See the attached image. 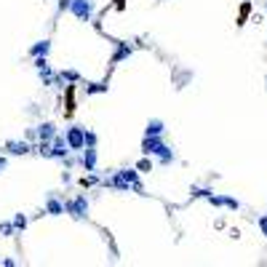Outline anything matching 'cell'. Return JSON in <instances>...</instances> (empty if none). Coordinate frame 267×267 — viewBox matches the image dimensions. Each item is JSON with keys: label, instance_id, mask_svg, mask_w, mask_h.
I'll return each instance as SVG.
<instances>
[{"label": "cell", "instance_id": "obj_1", "mask_svg": "<svg viewBox=\"0 0 267 267\" xmlns=\"http://www.w3.org/2000/svg\"><path fill=\"white\" fill-rule=\"evenodd\" d=\"M88 198L85 195H75L70 200H64V214H70L72 219H85L88 216Z\"/></svg>", "mask_w": 267, "mask_h": 267}, {"label": "cell", "instance_id": "obj_2", "mask_svg": "<svg viewBox=\"0 0 267 267\" xmlns=\"http://www.w3.org/2000/svg\"><path fill=\"white\" fill-rule=\"evenodd\" d=\"M94 0H72L70 3V14L78 19V22H91V16H94Z\"/></svg>", "mask_w": 267, "mask_h": 267}, {"label": "cell", "instance_id": "obj_3", "mask_svg": "<svg viewBox=\"0 0 267 267\" xmlns=\"http://www.w3.org/2000/svg\"><path fill=\"white\" fill-rule=\"evenodd\" d=\"M64 139H67V145H70L72 152H80L85 147V128L83 126H70L64 131Z\"/></svg>", "mask_w": 267, "mask_h": 267}, {"label": "cell", "instance_id": "obj_4", "mask_svg": "<svg viewBox=\"0 0 267 267\" xmlns=\"http://www.w3.org/2000/svg\"><path fill=\"white\" fill-rule=\"evenodd\" d=\"M118 174L131 185V193H137V195L145 193V185H142V179H139V168H137V166H134V168H120Z\"/></svg>", "mask_w": 267, "mask_h": 267}, {"label": "cell", "instance_id": "obj_5", "mask_svg": "<svg viewBox=\"0 0 267 267\" xmlns=\"http://www.w3.org/2000/svg\"><path fill=\"white\" fill-rule=\"evenodd\" d=\"M97 160H99L97 147H83V150H80L78 163L83 166V171H97Z\"/></svg>", "mask_w": 267, "mask_h": 267}, {"label": "cell", "instance_id": "obj_6", "mask_svg": "<svg viewBox=\"0 0 267 267\" xmlns=\"http://www.w3.org/2000/svg\"><path fill=\"white\" fill-rule=\"evenodd\" d=\"M206 200H208L214 208H230V211H238V208H241V200L230 198V195H208Z\"/></svg>", "mask_w": 267, "mask_h": 267}, {"label": "cell", "instance_id": "obj_7", "mask_svg": "<svg viewBox=\"0 0 267 267\" xmlns=\"http://www.w3.org/2000/svg\"><path fill=\"white\" fill-rule=\"evenodd\" d=\"M70 152L72 150H70V145H67V139L56 134V137L51 139V160H62V158L70 155Z\"/></svg>", "mask_w": 267, "mask_h": 267}, {"label": "cell", "instance_id": "obj_8", "mask_svg": "<svg viewBox=\"0 0 267 267\" xmlns=\"http://www.w3.org/2000/svg\"><path fill=\"white\" fill-rule=\"evenodd\" d=\"M166 142H163V137H147L145 134V139H142V155H158V150L163 147Z\"/></svg>", "mask_w": 267, "mask_h": 267}, {"label": "cell", "instance_id": "obj_9", "mask_svg": "<svg viewBox=\"0 0 267 267\" xmlns=\"http://www.w3.org/2000/svg\"><path fill=\"white\" fill-rule=\"evenodd\" d=\"M35 131H37V139H43V142H51L56 134H59L56 123H51V120H46V123H40V126H35Z\"/></svg>", "mask_w": 267, "mask_h": 267}, {"label": "cell", "instance_id": "obj_10", "mask_svg": "<svg viewBox=\"0 0 267 267\" xmlns=\"http://www.w3.org/2000/svg\"><path fill=\"white\" fill-rule=\"evenodd\" d=\"M30 150L32 147L27 145V142H19V139H8L6 142V152H8V155H27Z\"/></svg>", "mask_w": 267, "mask_h": 267}, {"label": "cell", "instance_id": "obj_11", "mask_svg": "<svg viewBox=\"0 0 267 267\" xmlns=\"http://www.w3.org/2000/svg\"><path fill=\"white\" fill-rule=\"evenodd\" d=\"M46 214L62 216V214H64V200H59L56 195H49V200H46Z\"/></svg>", "mask_w": 267, "mask_h": 267}, {"label": "cell", "instance_id": "obj_12", "mask_svg": "<svg viewBox=\"0 0 267 267\" xmlns=\"http://www.w3.org/2000/svg\"><path fill=\"white\" fill-rule=\"evenodd\" d=\"M78 80H80V72L78 70H62V72H56V85H62V83L75 85Z\"/></svg>", "mask_w": 267, "mask_h": 267}, {"label": "cell", "instance_id": "obj_13", "mask_svg": "<svg viewBox=\"0 0 267 267\" xmlns=\"http://www.w3.org/2000/svg\"><path fill=\"white\" fill-rule=\"evenodd\" d=\"M163 131H166V123L160 118H150L147 120V128H145L147 137H163Z\"/></svg>", "mask_w": 267, "mask_h": 267}, {"label": "cell", "instance_id": "obj_14", "mask_svg": "<svg viewBox=\"0 0 267 267\" xmlns=\"http://www.w3.org/2000/svg\"><path fill=\"white\" fill-rule=\"evenodd\" d=\"M158 163L160 166H171V163H174V160H176V152H174V147H168V145H163V147H160L158 150Z\"/></svg>", "mask_w": 267, "mask_h": 267}, {"label": "cell", "instance_id": "obj_15", "mask_svg": "<svg viewBox=\"0 0 267 267\" xmlns=\"http://www.w3.org/2000/svg\"><path fill=\"white\" fill-rule=\"evenodd\" d=\"M51 54V40L49 37H43V40H37L32 49H30V56L35 59V56H49Z\"/></svg>", "mask_w": 267, "mask_h": 267}, {"label": "cell", "instance_id": "obj_16", "mask_svg": "<svg viewBox=\"0 0 267 267\" xmlns=\"http://www.w3.org/2000/svg\"><path fill=\"white\" fill-rule=\"evenodd\" d=\"M131 54H134V46H128V43H120V46H118V51L112 54L110 64H118V62H123V59H128Z\"/></svg>", "mask_w": 267, "mask_h": 267}, {"label": "cell", "instance_id": "obj_17", "mask_svg": "<svg viewBox=\"0 0 267 267\" xmlns=\"http://www.w3.org/2000/svg\"><path fill=\"white\" fill-rule=\"evenodd\" d=\"M11 222H14V227H16V233H24V230H27V225H30V219H27L24 214H14Z\"/></svg>", "mask_w": 267, "mask_h": 267}, {"label": "cell", "instance_id": "obj_18", "mask_svg": "<svg viewBox=\"0 0 267 267\" xmlns=\"http://www.w3.org/2000/svg\"><path fill=\"white\" fill-rule=\"evenodd\" d=\"M94 185H102V179L97 176V171H88V176L80 179V187H94Z\"/></svg>", "mask_w": 267, "mask_h": 267}, {"label": "cell", "instance_id": "obj_19", "mask_svg": "<svg viewBox=\"0 0 267 267\" xmlns=\"http://www.w3.org/2000/svg\"><path fill=\"white\" fill-rule=\"evenodd\" d=\"M107 88H110L107 83H88V85H85V94H88V97H91V94H104Z\"/></svg>", "mask_w": 267, "mask_h": 267}, {"label": "cell", "instance_id": "obj_20", "mask_svg": "<svg viewBox=\"0 0 267 267\" xmlns=\"http://www.w3.org/2000/svg\"><path fill=\"white\" fill-rule=\"evenodd\" d=\"M35 150H37V155L51 158V142H43V139H40V142H37V147H35Z\"/></svg>", "mask_w": 267, "mask_h": 267}, {"label": "cell", "instance_id": "obj_21", "mask_svg": "<svg viewBox=\"0 0 267 267\" xmlns=\"http://www.w3.org/2000/svg\"><path fill=\"white\" fill-rule=\"evenodd\" d=\"M0 235H3V238H14L16 235L14 222H3V225H0Z\"/></svg>", "mask_w": 267, "mask_h": 267}, {"label": "cell", "instance_id": "obj_22", "mask_svg": "<svg viewBox=\"0 0 267 267\" xmlns=\"http://www.w3.org/2000/svg\"><path fill=\"white\" fill-rule=\"evenodd\" d=\"M190 193H193V198H208V195H214V190L211 187H193Z\"/></svg>", "mask_w": 267, "mask_h": 267}, {"label": "cell", "instance_id": "obj_23", "mask_svg": "<svg viewBox=\"0 0 267 267\" xmlns=\"http://www.w3.org/2000/svg\"><path fill=\"white\" fill-rule=\"evenodd\" d=\"M137 168H139V174H147V171H152V160H150V155H145L137 163Z\"/></svg>", "mask_w": 267, "mask_h": 267}, {"label": "cell", "instance_id": "obj_24", "mask_svg": "<svg viewBox=\"0 0 267 267\" xmlns=\"http://www.w3.org/2000/svg\"><path fill=\"white\" fill-rule=\"evenodd\" d=\"M85 147H97V134L85 128Z\"/></svg>", "mask_w": 267, "mask_h": 267}, {"label": "cell", "instance_id": "obj_25", "mask_svg": "<svg viewBox=\"0 0 267 267\" xmlns=\"http://www.w3.org/2000/svg\"><path fill=\"white\" fill-rule=\"evenodd\" d=\"M249 8H251V6H249V0H246L243 8H241V19H238V24H243V22H246V16H249Z\"/></svg>", "mask_w": 267, "mask_h": 267}, {"label": "cell", "instance_id": "obj_26", "mask_svg": "<svg viewBox=\"0 0 267 267\" xmlns=\"http://www.w3.org/2000/svg\"><path fill=\"white\" fill-rule=\"evenodd\" d=\"M259 230H262V235L267 238V214H264V216H259Z\"/></svg>", "mask_w": 267, "mask_h": 267}, {"label": "cell", "instance_id": "obj_27", "mask_svg": "<svg viewBox=\"0 0 267 267\" xmlns=\"http://www.w3.org/2000/svg\"><path fill=\"white\" fill-rule=\"evenodd\" d=\"M70 3H72V0H59V6H56V8H59V11H70Z\"/></svg>", "mask_w": 267, "mask_h": 267}, {"label": "cell", "instance_id": "obj_28", "mask_svg": "<svg viewBox=\"0 0 267 267\" xmlns=\"http://www.w3.org/2000/svg\"><path fill=\"white\" fill-rule=\"evenodd\" d=\"M62 163H64V168H72V166H75V158L67 155V158H62Z\"/></svg>", "mask_w": 267, "mask_h": 267}, {"label": "cell", "instance_id": "obj_29", "mask_svg": "<svg viewBox=\"0 0 267 267\" xmlns=\"http://www.w3.org/2000/svg\"><path fill=\"white\" fill-rule=\"evenodd\" d=\"M6 166H8V160H6L3 155H0V174H3V171H6Z\"/></svg>", "mask_w": 267, "mask_h": 267}, {"label": "cell", "instance_id": "obj_30", "mask_svg": "<svg viewBox=\"0 0 267 267\" xmlns=\"http://www.w3.org/2000/svg\"><path fill=\"white\" fill-rule=\"evenodd\" d=\"M115 3H118V6H120V8H123V0H115Z\"/></svg>", "mask_w": 267, "mask_h": 267}]
</instances>
